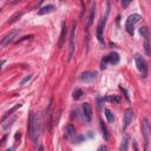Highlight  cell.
<instances>
[{"instance_id":"obj_31","label":"cell","mask_w":151,"mask_h":151,"mask_svg":"<svg viewBox=\"0 0 151 151\" xmlns=\"http://www.w3.org/2000/svg\"><path fill=\"white\" fill-rule=\"evenodd\" d=\"M12 150H13V149H7L6 151H12Z\"/></svg>"},{"instance_id":"obj_23","label":"cell","mask_w":151,"mask_h":151,"mask_svg":"<svg viewBox=\"0 0 151 151\" xmlns=\"http://www.w3.org/2000/svg\"><path fill=\"white\" fill-rule=\"evenodd\" d=\"M100 127H101V131H103V136H104V138L107 140V139H109V132H107V129H106V126H105V124H104V122H103V120H100Z\"/></svg>"},{"instance_id":"obj_18","label":"cell","mask_w":151,"mask_h":151,"mask_svg":"<svg viewBox=\"0 0 151 151\" xmlns=\"http://www.w3.org/2000/svg\"><path fill=\"white\" fill-rule=\"evenodd\" d=\"M127 144H129V136L125 134L122 139V143H120V146H119V151H126L127 150Z\"/></svg>"},{"instance_id":"obj_4","label":"cell","mask_w":151,"mask_h":151,"mask_svg":"<svg viewBox=\"0 0 151 151\" xmlns=\"http://www.w3.org/2000/svg\"><path fill=\"white\" fill-rule=\"evenodd\" d=\"M119 63V54L117 52H111L110 54L105 55L101 60V68H106L107 67V64H111V65H116Z\"/></svg>"},{"instance_id":"obj_10","label":"cell","mask_w":151,"mask_h":151,"mask_svg":"<svg viewBox=\"0 0 151 151\" xmlns=\"http://www.w3.org/2000/svg\"><path fill=\"white\" fill-rule=\"evenodd\" d=\"M96 78H97V72L96 71H85L80 76V79L83 81H93Z\"/></svg>"},{"instance_id":"obj_5","label":"cell","mask_w":151,"mask_h":151,"mask_svg":"<svg viewBox=\"0 0 151 151\" xmlns=\"http://www.w3.org/2000/svg\"><path fill=\"white\" fill-rule=\"evenodd\" d=\"M134 60H136V65H137L138 71L142 73L143 78H145L147 76V64H146V60L140 54H136Z\"/></svg>"},{"instance_id":"obj_8","label":"cell","mask_w":151,"mask_h":151,"mask_svg":"<svg viewBox=\"0 0 151 151\" xmlns=\"http://www.w3.org/2000/svg\"><path fill=\"white\" fill-rule=\"evenodd\" d=\"M20 33V29H14V31H11L9 33H7L2 39H1V42H0V45H1V47H5L6 45H9V42H12L15 38H17V35Z\"/></svg>"},{"instance_id":"obj_22","label":"cell","mask_w":151,"mask_h":151,"mask_svg":"<svg viewBox=\"0 0 151 151\" xmlns=\"http://www.w3.org/2000/svg\"><path fill=\"white\" fill-rule=\"evenodd\" d=\"M106 101H110V103H119L120 101V97L118 96H107L105 98Z\"/></svg>"},{"instance_id":"obj_3","label":"cell","mask_w":151,"mask_h":151,"mask_svg":"<svg viewBox=\"0 0 151 151\" xmlns=\"http://www.w3.org/2000/svg\"><path fill=\"white\" fill-rule=\"evenodd\" d=\"M140 19H142V17H140L139 14H136V13L129 15V18L126 19L125 29H126V32H127L130 35H133V27H134V25H136Z\"/></svg>"},{"instance_id":"obj_14","label":"cell","mask_w":151,"mask_h":151,"mask_svg":"<svg viewBox=\"0 0 151 151\" xmlns=\"http://www.w3.org/2000/svg\"><path fill=\"white\" fill-rule=\"evenodd\" d=\"M94 14H96V4L92 2L91 4V8H90V15H88V19H87V26H91L93 24Z\"/></svg>"},{"instance_id":"obj_28","label":"cell","mask_w":151,"mask_h":151,"mask_svg":"<svg viewBox=\"0 0 151 151\" xmlns=\"http://www.w3.org/2000/svg\"><path fill=\"white\" fill-rule=\"evenodd\" d=\"M133 150H134V151H139V150H138V145H137L136 142H133Z\"/></svg>"},{"instance_id":"obj_11","label":"cell","mask_w":151,"mask_h":151,"mask_svg":"<svg viewBox=\"0 0 151 151\" xmlns=\"http://www.w3.org/2000/svg\"><path fill=\"white\" fill-rule=\"evenodd\" d=\"M83 113H84V117H85L86 122H91V119H92V107L88 103L83 104Z\"/></svg>"},{"instance_id":"obj_7","label":"cell","mask_w":151,"mask_h":151,"mask_svg":"<svg viewBox=\"0 0 151 151\" xmlns=\"http://www.w3.org/2000/svg\"><path fill=\"white\" fill-rule=\"evenodd\" d=\"M74 33H76V22L72 24V28H71V33H70V44H68V57H67V61H70L73 57V52H74Z\"/></svg>"},{"instance_id":"obj_25","label":"cell","mask_w":151,"mask_h":151,"mask_svg":"<svg viewBox=\"0 0 151 151\" xmlns=\"http://www.w3.org/2000/svg\"><path fill=\"white\" fill-rule=\"evenodd\" d=\"M150 41L149 40H144V48H145V53L149 55L151 53V48H150Z\"/></svg>"},{"instance_id":"obj_24","label":"cell","mask_w":151,"mask_h":151,"mask_svg":"<svg viewBox=\"0 0 151 151\" xmlns=\"http://www.w3.org/2000/svg\"><path fill=\"white\" fill-rule=\"evenodd\" d=\"M81 96H83V91H81L80 88H76V90L73 91V96H72V97H73V99L78 100V99H79Z\"/></svg>"},{"instance_id":"obj_26","label":"cell","mask_w":151,"mask_h":151,"mask_svg":"<svg viewBox=\"0 0 151 151\" xmlns=\"http://www.w3.org/2000/svg\"><path fill=\"white\" fill-rule=\"evenodd\" d=\"M31 78H32V74H29V76H26V77H25V78L21 80V83H20V84H21V85H24L25 83H27L28 80H31Z\"/></svg>"},{"instance_id":"obj_6","label":"cell","mask_w":151,"mask_h":151,"mask_svg":"<svg viewBox=\"0 0 151 151\" xmlns=\"http://www.w3.org/2000/svg\"><path fill=\"white\" fill-rule=\"evenodd\" d=\"M109 7H110V4L107 2V9H106V13H105V17L101 18V20L99 21L98 24V27H97V38L99 40V42L103 45L104 44V39H103V29H104V25L106 22V18L109 15Z\"/></svg>"},{"instance_id":"obj_30","label":"cell","mask_w":151,"mask_h":151,"mask_svg":"<svg viewBox=\"0 0 151 151\" xmlns=\"http://www.w3.org/2000/svg\"><path fill=\"white\" fill-rule=\"evenodd\" d=\"M18 138H20V133H17L15 134V139H18Z\"/></svg>"},{"instance_id":"obj_17","label":"cell","mask_w":151,"mask_h":151,"mask_svg":"<svg viewBox=\"0 0 151 151\" xmlns=\"http://www.w3.org/2000/svg\"><path fill=\"white\" fill-rule=\"evenodd\" d=\"M66 136H67V138H70V139H72V137L76 136V129L73 127L72 124H68V125L66 126Z\"/></svg>"},{"instance_id":"obj_32","label":"cell","mask_w":151,"mask_h":151,"mask_svg":"<svg viewBox=\"0 0 151 151\" xmlns=\"http://www.w3.org/2000/svg\"><path fill=\"white\" fill-rule=\"evenodd\" d=\"M150 134H151V126H150Z\"/></svg>"},{"instance_id":"obj_27","label":"cell","mask_w":151,"mask_h":151,"mask_svg":"<svg viewBox=\"0 0 151 151\" xmlns=\"http://www.w3.org/2000/svg\"><path fill=\"white\" fill-rule=\"evenodd\" d=\"M98 151H107V147H106L105 145H101V146H99Z\"/></svg>"},{"instance_id":"obj_21","label":"cell","mask_w":151,"mask_h":151,"mask_svg":"<svg viewBox=\"0 0 151 151\" xmlns=\"http://www.w3.org/2000/svg\"><path fill=\"white\" fill-rule=\"evenodd\" d=\"M105 116H106V119H107V122L109 123H113V120H114V116H113V113L109 110V109H105Z\"/></svg>"},{"instance_id":"obj_29","label":"cell","mask_w":151,"mask_h":151,"mask_svg":"<svg viewBox=\"0 0 151 151\" xmlns=\"http://www.w3.org/2000/svg\"><path fill=\"white\" fill-rule=\"evenodd\" d=\"M129 4H130V1H122V5H123V7H126Z\"/></svg>"},{"instance_id":"obj_15","label":"cell","mask_w":151,"mask_h":151,"mask_svg":"<svg viewBox=\"0 0 151 151\" xmlns=\"http://www.w3.org/2000/svg\"><path fill=\"white\" fill-rule=\"evenodd\" d=\"M53 11H54V6H53V5H46V6L41 7V8H39L38 14H39V15H44V14L51 13V12H53Z\"/></svg>"},{"instance_id":"obj_2","label":"cell","mask_w":151,"mask_h":151,"mask_svg":"<svg viewBox=\"0 0 151 151\" xmlns=\"http://www.w3.org/2000/svg\"><path fill=\"white\" fill-rule=\"evenodd\" d=\"M150 124H149V119L144 118L143 123H142V134L144 138V151H147V146H149V140H150Z\"/></svg>"},{"instance_id":"obj_12","label":"cell","mask_w":151,"mask_h":151,"mask_svg":"<svg viewBox=\"0 0 151 151\" xmlns=\"http://www.w3.org/2000/svg\"><path fill=\"white\" fill-rule=\"evenodd\" d=\"M66 32H67L66 22L63 21V24H61V33H60V38H59V42H58V47L59 48H61L63 45H64V41H65V38H66Z\"/></svg>"},{"instance_id":"obj_1","label":"cell","mask_w":151,"mask_h":151,"mask_svg":"<svg viewBox=\"0 0 151 151\" xmlns=\"http://www.w3.org/2000/svg\"><path fill=\"white\" fill-rule=\"evenodd\" d=\"M27 129H28V134H29L34 146H37V142H38V137H39V122H38V118L34 112H31L28 116Z\"/></svg>"},{"instance_id":"obj_13","label":"cell","mask_w":151,"mask_h":151,"mask_svg":"<svg viewBox=\"0 0 151 151\" xmlns=\"http://www.w3.org/2000/svg\"><path fill=\"white\" fill-rule=\"evenodd\" d=\"M15 119H17V116H12L7 122H2V124H1V129H2L4 131H7V130L13 125V123L15 122Z\"/></svg>"},{"instance_id":"obj_20","label":"cell","mask_w":151,"mask_h":151,"mask_svg":"<svg viewBox=\"0 0 151 151\" xmlns=\"http://www.w3.org/2000/svg\"><path fill=\"white\" fill-rule=\"evenodd\" d=\"M21 106H22V104H17L15 106H13V107H12V109H11L8 112H6V114H5V116H2L1 122H5V120H6V118H7V117H9V116L12 114V112H14L17 109H19V107H21Z\"/></svg>"},{"instance_id":"obj_16","label":"cell","mask_w":151,"mask_h":151,"mask_svg":"<svg viewBox=\"0 0 151 151\" xmlns=\"http://www.w3.org/2000/svg\"><path fill=\"white\" fill-rule=\"evenodd\" d=\"M139 33H140V35L144 38V40H149V39H150V31H149L147 27H145V26L140 27V28H139Z\"/></svg>"},{"instance_id":"obj_9","label":"cell","mask_w":151,"mask_h":151,"mask_svg":"<svg viewBox=\"0 0 151 151\" xmlns=\"http://www.w3.org/2000/svg\"><path fill=\"white\" fill-rule=\"evenodd\" d=\"M132 118H133V110L131 107H127L124 112V117H123V126H122V130L125 131L127 129V126L130 125V123L132 122Z\"/></svg>"},{"instance_id":"obj_19","label":"cell","mask_w":151,"mask_h":151,"mask_svg":"<svg viewBox=\"0 0 151 151\" xmlns=\"http://www.w3.org/2000/svg\"><path fill=\"white\" fill-rule=\"evenodd\" d=\"M21 15H22V12H17V13H14V14L7 20V24H13V22H15L17 20H19V19L21 18Z\"/></svg>"}]
</instances>
